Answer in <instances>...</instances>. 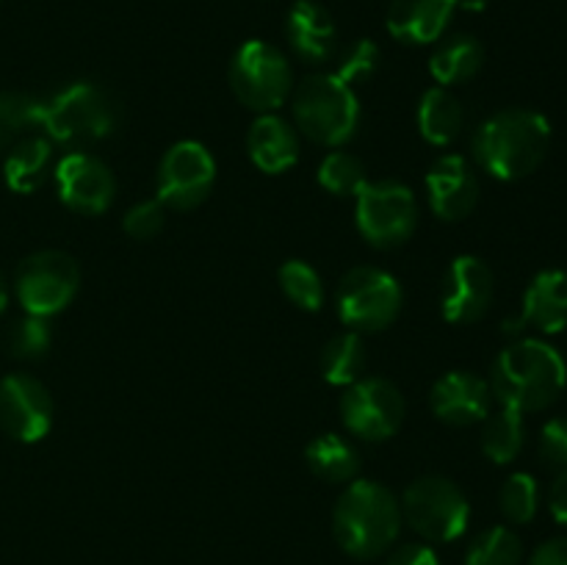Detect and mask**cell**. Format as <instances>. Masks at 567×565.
<instances>
[{"mask_svg": "<svg viewBox=\"0 0 567 565\" xmlns=\"http://www.w3.org/2000/svg\"><path fill=\"white\" fill-rule=\"evenodd\" d=\"M402 504L388 485L352 480L332 510L336 543L354 559L382 557L402 532Z\"/></svg>", "mask_w": 567, "mask_h": 565, "instance_id": "obj_3", "label": "cell"}, {"mask_svg": "<svg viewBox=\"0 0 567 565\" xmlns=\"http://www.w3.org/2000/svg\"><path fill=\"white\" fill-rule=\"evenodd\" d=\"M485 64V48L471 33H454L443 39L430 55V75L441 86H457L471 81Z\"/></svg>", "mask_w": 567, "mask_h": 565, "instance_id": "obj_23", "label": "cell"}, {"mask_svg": "<svg viewBox=\"0 0 567 565\" xmlns=\"http://www.w3.org/2000/svg\"><path fill=\"white\" fill-rule=\"evenodd\" d=\"M55 404L44 382L31 374H6L0 380V430L20 443H37L53 427Z\"/></svg>", "mask_w": 567, "mask_h": 565, "instance_id": "obj_13", "label": "cell"}, {"mask_svg": "<svg viewBox=\"0 0 567 565\" xmlns=\"http://www.w3.org/2000/svg\"><path fill=\"white\" fill-rule=\"evenodd\" d=\"M9 343V352L20 360H37L53 343V330H50V321L44 316L25 314L20 321H14L6 336Z\"/></svg>", "mask_w": 567, "mask_h": 565, "instance_id": "obj_32", "label": "cell"}, {"mask_svg": "<svg viewBox=\"0 0 567 565\" xmlns=\"http://www.w3.org/2000/svg\"><path fill=\"white\" fill-rule=\"evenodd\" d=\"M78 288L81 266L61 249H39L17 266L14 291L25 314L50 319L75 299Z\"/></svg>", "mask_w": 567, "mask_h": 565, "instance_id": "obj_10", "label": "cell"}, {"mask_svg": "<svg viewBox=\"0 0 567 565\" xmlns=\"http://www.w3.org/2000/svg\"><path fill=\"white\" fill-rule=\"evenodd\" d=\"M280 288L297 308L310 310V314H316L324 305V282L308 260H286L280 266Z\"/></svg>", "mask_w": 567, "mask_h": 565, "instance_id": "obj_30", "label": "cell"}, {"mask_svg": "<svg viewBox=\"0 0 567 565\" xmlns=\"http://www.w3.org/2000/svg\"><path fill=\"white\" fill-rule=\"evenodd\" d=\"M286 37L305 64H324L338 48V28L330 11L316 0H297L286 17Z\"/></svg>", "mask_w": 567, "mask_h": 565, "instance_id": "obj_18", "label": "cell"}, {"mask_svg": "<svg viewBox=\"0 0 567 565\" xmlns=\"http://www.w3.org/2000/svg\"><path fill=\"white\" fill-rule=\"evenodd\" d=\"M53 170V142L48 136L17 138L3 164L6 186L17 194H31L48 181Z\"/></svg>", "mask_w": 567, "mask_h": 565, "instance_id": "obj_22", "label": "cell"}, {"mask_svg": "<svg viewBox=\"0 0 567 565\" xmlns=\"http://www.w3.org/2000/svg\"><path fill=\"white\" fill-rule=\"evenodd\" d=\"M548 507H551L554 521L567 526V469L559 471L557 480H554L551 493H548Z\"/></svg>", "mask_w": 567, "mask_h": 565, "instance_id": "obj_39", "label": "cell"}, {"mask_svg": "<svg viewBox=\"0 0 567 565\" xmlns=\"http://www.w3.org/2000/svg\"><path fill=\"white\" fill-rule=\"evenodd\" d=\"M526 325L546 336L567 330V271L543 269L540 275H535L524 294L518 330Z\"/></svg>", "mask_w": 567, "mask_h": 565, "instance_id": "obj_21", "label": "cell"}, {"mask_svg": "<svg viewBox=\"0 0 567 565\" xmlns=\"http://www.w3.org/2000/svg\"><path fill=\"white\" fill-rule=\"evenodd\" d=\"M358 230L371 247L393 249L408 242L419 225V203L413 188L399 181H369L354 208Z\"/></svg>", "mask_w": 567, "mask_h": 565, "instance_id": "obj_9", "label": "cell"}, {"mask_svg": "<svg viewBox=\"0 0 567 565\" xmlns=\"http://www.w3.org/2000/svg\"><path fill=\"white\" fill-rule=\"evenodd\" d=\"M385 565H441V559L426 543H404L388 554Z\"/></svg>", "mask_w": 567, "mask_h": 565, "instance_id": "obj_37", "label": "cell"}, {"mask_svg": "<svg viewBox=\"0 0 567 565\" xmlns=\"http://www.w3.org/2000/svg\"><path fill=\"white\" fill-rule=\"evenodd\" d=\"M316 177H319V186L336 194V197H358L365 183H369L365 164L358 155L347 153V150H332L319 164Z\"/></svg>", "mask_w": 567, "mask_h": 565, "instance_id": "obj_29", "label": "cell"}, {"mask_svg": "<svg viewBox=\"0 0 567 565\" xmlns=\"http://www.w3.org/2000/svg\"><path fill=\"white\" fill-rule=\"evenodd\" d=\"M408 404L402 391L385 377H360L341 397L347 430L363 441H388L402 427Z\"/></svg>", "mask_w": 567, "mask_h": 565, "instance_id": "obj_12", "label": "cell"}, {"mask_svg": "<svg viewBox=\"0 0 567 565\" xmlns=\"http://www.w3.org/2000/svg\"><path fill=\"white\" fill-rule=\"evenodd\" d=\"M37 105L31 94H0V150H9L20 133L37 125Z\"/></svg>", "mask_w": 567, "mask_h": 565, "instance_id": "obj_34", "label": "cell"}, {"mask_svg": "<svg viewBox=\"0 0 567 565\" xmlns=\"http://www.w3.org/2000/svg\"><path fill=\"white\" fill-rule=\"evenodd\" d=\"M305 460L310 471L327 482H352L360 474V452L336 432L313 438L305 449Z\"/></svg>", "mask_w": 567, "mask_h": 565, "instance_id": "obj_25", "label": "cell"}, {"mask_svg": "<svg viewBox=\"0 0 567 565\" xmlns=\"http://www.w3.org/2000/svg\"><path fill=\"white\" fill-rule=\"evenodd\" d=\"M551 122L532 109H504L487 116L474 133V158L491 177L524 181L546 161Z\"/></svg>", "mask_w": 567, "mask_h": 565, "instance_id": "obj_2", "label": "cell"}, {"mask_svg": "<svg viewBox=\"0 0 567 565\" xmlns=\"http://www.w3.org/2000/svg\"><path fill=\"white\" fill-rule=\"evenodd\" d=\"M6 305H9V286H6L3 275H0V314H3Z\"/></svg>", "mask_w": 567, "mask_h": 565, "instance_id": "obj_41", "label": "cell"}, {"mask_svg": "<svg viewBox=\"0 0 567 565\" xmlns=\"http://www.w3.org/2000/svg\"><path fill=\"white\" fill-rule=\"evenodd\" d=\"M402 521L430 543H452L468 530V496L446 476H421L399 499Z\"/></svg>", "mask_w": 567, "mask_h": 565, "instance_id": "obj_6", "label": "cell"}, {"mask_svg": "<svg viewBox=\"0 0 567 565\" xmlns=\"http://www.w3.org/2000/svg\"><path fill=\"white\" fill-rule=\"evenodd\" d=\"M567 363L551 343L540 338H520L498 352L491 369V391L502 408L518 413L546 410L563 397Z\"/></svg>", "mask_w": 567, "mask_h": 565, "instance_id": "obj_1", "label": "cell"}, {"mask_svg": "<svg viewBox=\"0 0 567 565\" xmlns=\"http://www.w3.org/2000/svg\"><path fill=\"white\" fill-rule=\"evenodd\" d=\"M382 53L377 48V42L371 39H354L349 48L341 50L338 55V64L332 75L341 78L343 83L354 86V83H365L369 78H374V72L380 70Z\"/></svg>", "mask_w": 567, "mask_h": 565, "instance_id": "obj_33", "label": "cell"}, {"mask_svg": "<svg viewBox=\"0 0 567 565\" xmlns=\"http://www.w3.org/2000/svg\"><path fill=\"white\" fill-rule=\"evenodd\" d=\"M419 131L424 142L449 147L463 131V105L446 86L426 89L419 103Z\"/></svg>", "mask_w": 567, "mask_h": 565, "instance_id": "obj_24", "label": "cell"}, {"mask_svg": "<svg viewBox=\"0 0 567 565\" xmlns=\"http://www.w3.org/2000/svg\"><path fill=\"white\" fill-rule=\"evenodd\" d=\"M365 363H369V355H365L363 336L354 330L338 332L321 352V374L332 386L349 388L358 382L360 377H365Z\"/></svg>", "mask_w": 567, "mask_h": 565, "instance_id": "obj_26", "label": "cell"}, {"mask_svg": "<svg viewBox=\"0 0 567 565\" xmlns=\"http://www.w3.org/2000/svg\"><path fill=\"white\" fill-rule=\"evenodd\" d=\"M496 294L491 266L476 255H457L443 275L441 308L452 325H474L487 314Z\"/></svg>", "mask_w": 567, "mask_h": 565, "instance_id": "obj_15", "label": "cell"}, {"mask_svg": "<svg viewBox=\"0 0 567 565\" xmlns=\"http://www.w3.org/2000/svg\"><path fill=\"white\" fill-rule=\"evenodd\" d=\"M491 382L474 371H449L432 386L430 408L443 424L471 427L491 415Z\"/></svg>", "mask_w": 567, "mask_h": 565, "instance_id": "obj_17", "label": "cell"}, {"mask_svg": "<svg viewBox=\"0 0 567 565\" xmlns=\"http://www.w3.org/2000/svg\"><path fill=\"white\" fill-rule=\"evenodd\" d=\"M37 125L50 142L64 147H86L111 136L120 125V103L109 89L92 81H75L48 97H37Z\"/></svg>", "mask_w": 567, "mask_h": 565, "instance_id": "obj_4", "label": "cell"}, {"mask_svg": "<svg viewBox=\"0 0 567 565\" xmlns=\"http://www.w3.org/2000/svg\"><path fill=\"white\" fill-rule=\"evenodd\" d=\"M454 9V0H393L388 31L404 44H432L446 33Z\"/></svg>", "mask_w": 567, "mask_h": 565, "instance_id": "obj_20", "label": "cell"}, {"mask_svg": "<svg viewBox=\"0 0 567 565\" xmlns=\"http://www.w3.org/2000/svg\"><path fill=\"white\" fill-rule=\"evenodd\" d=\"M297 131L324 147H341L360 127V100L332 72H313L293 86Z\"/></svg>", "mask_w": 567, "mask_h": 565, "instance_id": "obj_5", "label": "cell"}, {"mask_svg": "<svg viewBox=\"0 0 567 565\" xmlns=\"http://www.w3.org/2000/svg\"><path fill=\"white\" fill-rule=\"evenodd\" d=\"M529 565H567V537H551L532 554Z\"/></svg>", "mask_w": 567, "mask_h": 565, "instance_id": "obj_38", "label": "cell"}, {"mask_svg": "<svg viewBox=\"0 0 567 565\" xmlns=\"http://www.w3.org/2000/svg\"><path fill=\"white\" fill-rule=\"evenodd\" d=\"M526 443V421L524 413L513 408H502L491 413L482 427V452L496 465H507L524 452Z\"/></svg>", "mask_w": 567, "mask_h": 565, "instance_id": "obj_27", "label": "cell"}, {"mask_svg": "<svg viewBox=\"0 0 567 565\" xmlns=\"http://www.w3.org/2000/svg\"><path fill=\"white\" fill-rule=\"evenodd\" d=\"M166 225V205L155 199H142V203L133 205L131 210L122 219V230L127 236L138 238V242H147V238H155Z\"/></svg>", "mask_w": 567, "mask_h": 565, "instance_id": "obj_35", "label": "cell"}, {"mask_svg": "<svg viewBox=\"0 0 567 565\" xmlns=\"http://www.w3.org/2000/svg\"><path fill=\"white\" fill-rule=\"evenodd\" d=\"M426 197L441 219L460 222L480 203V177L463 155H441L426 172Z\"/></svg>", "mask_w": 567, "mask_h": 565, "instance_id": "obj_16", "label": "cell"}, {"mask_svg": "<svg viewBox=\"0 0 567 565\" xmlns=\"http://www.w3.org/2000/svg\"><path fill=\"white\" fill-rule=\"evenodd\" d=\"M404 291L391 271L380 266H354L336 291L338 319L354 332H380L402 314Z\"/></svg>", "mask_w": 567, "mask_h": 565, "instance_id": "obj_8", "label": "cell"}, {"mask_svg": "<svg viewBox=\"0 0 567 565\" xmlns=\"http://www.w3.org/2000/svg\"><path fill=\"white\" fill-rule=\"evenodd\" d=\"M216 183V161L203 142L183 138L172 144L158 164L155 192L172 210H192L208 199Z\"/></svg>", "mask_w": 567, "mask_h": 565, "instance_id": "obj_11", "label": "cell"}, {"mask_svg": "<svg viewBox=\"0 0 567 565\" xmlns=\"http://www.w3.org/2000/svg\"><path fill=\"white\" fill-rule=\"evenodd\" d=\"M230 89L249 111L275 114L293 92V70L280 48L264 39H249L230 61Z\"/></svg>", "mask_w": 567, "mask_h": 565, "instance_id": "obj_7", "label": "cell"}, {"mask_svg": "<svg viewBox=\"0 0 567 565\" xmlns=\"http://www.w3.org/2000/svg\"><path fill=\"white\" fill-rule=\"evenodd\" d=\"M524 543L509 526H491L480 532L465 552V565H520Z\"/></svg>", "mask_w": 567, "mask_h": 565, "instance_id": "obj_28", "label": "cell"}, {"mask_svg": "<svg viewBox=\"0 0 567 565\" xmlns=\"http://www.w3.org/2000/svg\"><path fill=\"white\" fill-rule=\"evenodd\" d=\"M59 199L70 210L83 216H97L111 208L116 194L114 172L105 161L86 150H72L53 170Z\"/></svg>", "mask_w": 567, "mask_h": 565, "instance_id": "obj_14", "label": "cell"}, {"mask_svg": "<svg viewBox=\"0 0 567 565\" xmlns=\"http://www.w3.org/2000/svg\"><path fill=\"white\" fill-rule=\"evenodd\" d=\"M247 153L266 175H282L299 161V131L280 114H258L247 133Z\"/></svg>", "mask_w": 567, "mask_h": 565, "instance_id": "obj_19", "label": "cell"}, {"mask_svg": "<svg viewBox=\"0 0 567 565\" xmlns=\"http://www.w3.org/2000/svg\"><path fill=\"white\" fill-rule=\"evenodd\" d=\"M540 510V485L526 471H515L502 487V513L509 524H529Z\"/></svg>", "mask_w": 567, "mask_h": 565, "instance_id": "obj_31", "label": "cell"}, {"mask_svg": "<svg viewBox=\"0 0 567 565\" xmlns=\"http://www.w3.org/2000/svg\"><path fill=\"white\" fill-rule=\"evenodd\" d=\"M540 458L548 469H567V415L548 421L540 432Z\"/></svg>", "mask_w": 567, "mask_h": 565, "instance_id": "obj_36", "label": "cell"}, {"mask_svg": "<svg viewBox=\"0 0 567 565\" xmlns=\"http://www.w3.org/2000/svg\"><path fill=\"white\" fill-rule=\"evenodd\" d=\"M454 3H457V9L465 11H485L491 0H454Z\"/></svg>", "mask_w": 567, "mask_h": 565, "instance_id": "obj_40", "label": "cell"}]
</instances>
